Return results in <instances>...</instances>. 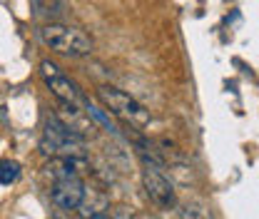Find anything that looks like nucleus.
I'll list each match as a JSON object with an SVG mask.
<instances>
[{
	"mask_svg": "<svg viewBox=\"0 0 259 219\" xmlns=\"http://www.w3.org/2000/svg\"><path fill=\"white\" fill-rule=\"evenodd\" d=\"M82 145H85V135L82 132H77L72 125L63 122L55 115L48 117V122H45V137L40 140V150L45 155L82 157Z\"/></svg>",
	"mask_w": 259,
	"mask_h": 219,
	"instance_id": "obj_2",
	"label": "nucleus"
},
{
	"mask_svg": "<svg viewBox=\"0 0 259 219\" xmlns=\"http://www.w3.org/2000/svg\"><path fill=\"white\" fill-rule=\"evenodd\" d=\"M142 187H145V194L150 197V202L160 209H172L177 204V197H175V187L169 185V180L157 172V167L147 164L142 169Z\"/></svg>",
	"mask_w": 259,
	"mask_h": 219,
	"instance_id": "obj_5",
	"label": "nucleus"
},
{
	"mask_svg": "<svg viewBox=\"0 0 259 219\" xmlns=\"http://www.w3.org/2000/svg\"><path fill=\"white\" fill-rule=\"evenodd\" d=\"M97 100L105 105V110H107L112 117L122 120L125 125L135 127V129L147 127L150 120H152V115H150V110H147L145 105H140L135 97H130L127 93H122V90H117V87H110V85L97 87Z\"/></svg>",
	"mask_w": 259,
	"mask_h": 219,
	"instance_id": "obj_1",
	"label": "nucleus"
},
{
	"mask_svg": "<svg viewBox=\"0 0 259 219\" xmlns=\"http://www.w3.org/2000/svg\"><path fill=\"white\" fill-rule=\"evenodd\" d=\"M88 219H115V217H110V214H95V217H88Z\"/></svg>",
	"mask_w": 259,
	"mask_h": 219,
	"instance_id": "obj_9",
	"label": "nucleus"
},
{
	"mask_svg": "<svg viewBox=\"0 0 259 219\" xmlns=\"http://www.w3.org/2000/svg\"><path fill=\"white\" fill-rule=\"evenodd\" d=\"M50 197H53V204L58 209L72 212V209H80L82 199L88 197V187H85V182L80 177H65V180L53 182Z\"/></svg>",
	"mask_w": 259,
	"mask_h": 219,
	"instance_id": "obj_6",
	"label": "nucleus"
},
{
	"mask_svg": "<svg viewBox=\"0 0 259 219\" xmlns=\"http://www.w3.org/2000/svg\"><path fill=\"white\" fill-rule=\"evenodd\" d=\"M18 177H20V164L10 162V159H3L0 162V185H13Z\"/></svg>",
	"mask_w": 259,
	"mask_h": 219,
	"instance_id": "obj_7",
	"label": "nucleus"
},
{
	"mask_svg": "<svg viewBox=\"0 0 259 219\" xmlns=\"http://www.w3.org/2000/svg\"><path fill=\"white\" fill-rule=\"evenodd\" d=\"M42 42L55 50V53H63L70 58H82V55H90L93 53V40L77 28H70V25H60V23H48L42 30Z\"/></svg>",
	"mask_w": 259,
	"mask_h": 219,
	"instance_id": "obj_3",
	"label": "nucleus"
},
{
	"mask_svg": "<svg viewBox=\"0 0 259 219\" xmlns=\"http://www.w3.org/2000/svg\"><path fill=\"white\" fill-rule=\"evenodd\" d=\"M40 75L45 80V85L50 87V93L55 95L63 105H70V107H77V110H85L88 107V100L80 90V85L75 80H70L63 70L50 60H42L40 63Z\"/></svg>",
	"mask_w": 259,
	"mask_h": 219,
	"instance_id": "obj_4",
	"label": "nucleus"
},
{
	"mask_svg": "<svg viewBox=\"0 0 259 219\" xmlns=\"http://www.w3.org/2000/svg\"><path fill=\"white\" fill-rule=\"evenodd\" d=\"M35 8L45 18H58L63 13V0H35Z\"/></svg>",
	"mask_w": 259,
	"mask_h": 219,
	"instance_id": "obj_8",
	"label": "nucleus"
}]
</instances>
